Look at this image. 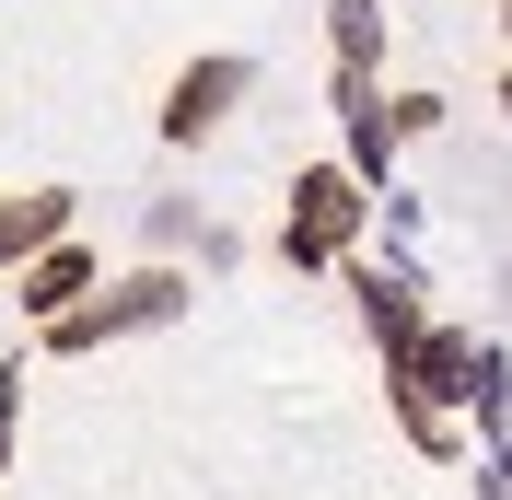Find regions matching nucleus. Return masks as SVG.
I'll list each match as a JSON object with an SVG mask.
<instances>
[{"mask_svg": "<svg viewBox=\"0 0 512 500\" xmlns=\"http://www.w3.org/2000/svg\"><path fill=\"white\" fill-rule=\"evenodd\" d=\"M47 221H59V198H24V210H0V245H35Z\"/></svg>", "mask_w": 512, "mask_h": 500, "instance_id": "4", "label": "nucleus"}, {"mask_svg": "<svg viewBox=\"0 0 512 500\" xmlns=\"http://www.w3.org/2000/svg\"><path fill=\"white\" fill-rule=\"evenodd\" d=\"M70 291H82V256H47V268H35V291H24V303H35V314H70Z\"/></svg>", "mask_w": 512, "mask_h": 500, "instance_id": "3", "label": "nucleus"}, {"mask_svg": "<svg viewBox=\"0 0 512 500\" xmlns=\"http://www.w3.org/2000/svg\"><path fill=\"white\" fill-rule=\"evenodd\" d=\"M233 94H245V59H210V70H187V82H175V105H163V128H175V140H198V128L222 117Z\"/></svg>", "mask_w": 512, "mask_h": 500, "instance_id": "1", "label": "nucleus"}, {"mask_svg": "<svg viewBox=\"0 0 512 500\" xmlns=\"http://www.w3.org/2000/svg\"><path fill=\"white\" fill-rule=\"evenodd\" d=\"M350 210H361L350 175H315V187H303V221H291V256H326L338 233H350Z\"/></svg>", "mask_w": 512, "mask_h": 500, "instance_id": "2", "label": "nucleus"}]
</instances>
